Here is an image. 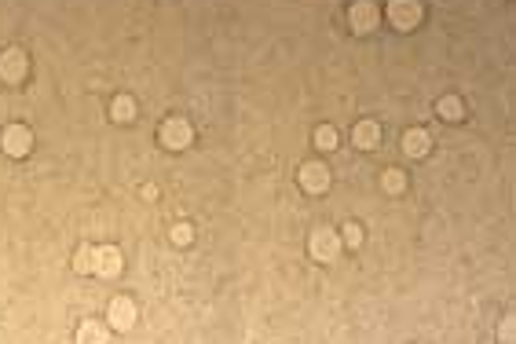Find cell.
<instances>
[{
  "label": "cell",
  "instance_id": "13",
  "mask_svg": "<svg viewBox=\"0 0 516 344\" xmlns=\"http://www.w3.org/2000/svg\"><path fill=\"white\" fill-rule=\"evenodd\" d=\"M114 117L117 121H132V99H128V96H117L114 99Z\"/></svg>",
  "mask_w": 516,
  "mask_h": 344
},
{
  "label": "cell",
  "instance_id": "11",
  "mask_svg": "<svg viewBox=\"0 0 516 344\" xmlns=\"http://www.w3.org/2000/svg\"><path fill=\"white\" fill-rule=\"evenodd\" d=\"M403 150H406L411 158H425V154H428V136L421 132V128H411V132L403 136Z\"/></svg>",
  "mask_w": 516,
  "mask_h": 344
},
{
  "label": "cell",
  "instance_id": "10",
  "mask_svg": "<svg viewBox=\"0 0 516 344\" xmlns=\"http://www.w3.org/2000/svg\"><path fill=\"white\" fill-rule=\"evenodd\" d=\"M352 139H355V147H362V150H370V147H377L381 143V125H374V121H362L355 132H352Z\"/></svg>",
  "mask_w": 516,
  "mask_h": 344
},
{
  "label": "cell",
  "instance_id": "12",
  "mask_svg": "<svg viewBox=\"0 0 516 344\" xmlns=\"http://www.w3.org/2000/svg\"><path fill=\"white\" fill-rule=\"evenodd\" d=\"M440 117H447V121H458L461 117V99H454V96H447V99H440Z\"/></svg>",
  "mask_w": 516,
  "mask_h": 344
},
{
  "label": "cell",
  "instance_id": "15",
  "mask_svg": "<svg viewBox=\"0 0 516 344\" xmlns=\"http://www.w3.org/2000/svg\"><path fill=\"white\" fill-rule=\"evenodd\" d=\"M384 187H389V190H403V172L389 168V172H384Z\"/></svg>",
  "mask_w": 516,
  "mask_h": 344
},
{
  "label": "cell",
  "instance_id": "19",
  "mask_svg": "<svg viewBox=\"0 0 516 344\" xmlns=\"http://www.w3.org/2000/svg\"><path fill=\"white\" fill-rule=\"evenodd\" d=\"M77 268L81 271H92V249H81L77 253Z\"/></svg>",
  "mask_w": 516,
  "mask_h": 344
},
{
  "label": "cell",
  "instance_id": "7",
  "mask_svg": "<svg viewBox=\"0 0 516 344\" xmlns=\"http://www.w3.org/2000/svg\"><path fill=\"white\" fill-rule=\"evenodd\" d=\"M23 74H26V55L23 52H4L0 55V77L4 81H23Z\"/></svg>",
  "mask_w": 516,
  "mask_h": 344
},
{
  "label": "cell",
  "instance_id": "16",
  "mask_svg": "<svg viewBox=\"0 0 516 344\" xmlns=\"http://www.w3.org/2000/svg\"><path fill=\"white\" fill-rule=\"evenodd\" d=\"M77 340H106V333H103L99 326H81V333H77Z\"/></svg>",
  "mask_w": 516,
  "mask_h": 344
},
{
  "label": "cell",
  "instance_id": "5",
  "mask_svg": "<svg viewBox=\"0 0 516 344\" xmlns=\"http://www.w3.org/2000/svg\"><path fill=\"white\" fill-rule=\"evenodd\" d=\"M92 271L103 275V278H114L121 271V253L114 246H103L99 253H92Z\"/></svg>",
  "mask_w": 516,
  "mask_h": 344
},
{
  "label": "cell",
  "instance_id": "9",
  "mask_svg": "<svg viewBox=\"0 0 516 344\" xmlns=\"http://www.w3.org/2000/svg\"><path fill=\"white\" fill-rule=\"evenodd\" d=\"M311 253H315V256H322V260H330V256L337 253V234H333L330 227L315 231V239H311Z\"/></svg>",
  "mask_w": 516,
  "mask_h": 344
},
{
  "label": "cell",
  "instance_id": "3",
  "mask_svg": "<svg viewBox=\"0 0 516 344\" xmlns=\"http://www.w3.org/2000/svg\"><path fill=\"white\" fill-rule=\"evenodd\" d=\"M0 147H4L11 158H23L26 150L33 147L30 128H23V125H11V128H4V136H0Z\"/></svg>",
  "mask_w": 516,
  "mask_h": 344
},
{
  "label": "cell",
  "instance_id": "6",
  "mask_svg": "<svg viewBox=\"0 0 516 344\" xmlns=\"http://www.w3.org/2000/svg\"><path fill=\"white\" fill-rule=\"evenodd\" d=\"M300 183H304V190H311V195H319V190H326V187H330V172L322 168L319 161H311V165H304V168H300Z\"/></svg>",
  "mask_w": 516,
  "mask_h": 344
},
{
  "label": "cell",
  "instance_id": "4",
  "mask_svg": "<svg viewBox=\"0 0 516 344\" xmlns=\"http://www.w3.org/2000/svg\"><path fill=\"white\" fill-rule=\"evenodd\" d=\"M161 143L172 147V150H183V147L190 143V125H187L183 117L165 121V125H161Z\"/></svg>",
  "mask_w": 516,
  "mask_h": 344
},
{
  "label": "cell",
  "instance_id": "8",
  "mask_svg": "<svg viewBox=\"0 0 516 344\" xmlns=\"http://www.w3.org/2000/svg\"><path fill=\"white\" fill-rule=\"evenodd\" d=\"M110 322H114L117 330H132L136 326V304H132V300L117 297L114 304H110Z\"/></svg>",
  "mask_w": 516,
  "mask_h": 344
},
{
  "label": "cell",
  "instance_id": "1",
  "mask_svg": "<svg viewBox=\"0 0 516 344\" xmlns=\"http://www.w3.org/2000/svg\"><path fill=\"white\" fill-rule=\"evenodd\" d=\"M389 18L399 30H414L421 23V4H418V0H392V4H389Z\"/></svg>",
  "mask_w": 516,
  "mask_h": 344
},
{
  "label": "cell",
  "instance_id": "17",
  "mask_svg": "<svg viewBox=\"0 0 516 344\" xmlns=\"http://www.w3.org/2000/svg\"><path fill=\"white\" fill-rule=\"evenodd\" d=\"M172 242H180V246H183V242H190V227H187V224L172 227Z\"/></svg>",
  "mask_w": 516,
  "mask_h": 344
},
{
  "label": "cell",
  "instance_id": "14",
  "mask_svg": "<svg viewBox=\"0 0 516 344\" xmlns=\"http://www.w3.org/2000/svg\"><path fill=\"white\" fill-rule=\"evenodd\" d=\"M315 143H319L322 150H333V143H337V132H333L330 125H322L319 132H315Z\"/></svg>",
  "mask_w": 516,
  "mask_h": 344
},
{
  "label": "cell",
  "instance_id": "18",
  "mask_svg": "<svg viewBox=\"0 0 516 344\" xmlns=\"http://www.w3.org/2000/svg\"><path fill=\"white\" fill-rule=\"evenodd\" d=\"M344 239H348V246H359L362 242V231L355 224H348V227H344Z\"/></svg>",
  "mask_w": 516,
  "mask_h": 344
},
{
  "label": "cell",
  "instance_id": "2",
  "mask_svg": "<svg viewBox=\"0 0 516 344\" xmlns=\"http://www.w3.org/2000/svg\"><path fill=\"white\" fill-rule=\"evenodd\" d=\"M377 18H381V11H377V4H370V0H359V4H352V11H348V23H352L355 33H370L377 26Z\"/></svg>",
  "mask_w": 516,
  "mask_h": 344
}]
</instances>
